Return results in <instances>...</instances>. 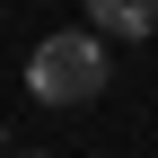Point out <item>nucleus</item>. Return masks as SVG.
Masks as SVG:
<instances>
[{"mask_svg": "<svg viewBox=\"0 0 158 158\" xmlns=\"http://www.w3.org/2000/svg\"><path fill=\"white\" fill-rule=\"evenodd\" d=\"M106 44H97L88 27H62V35H44L35 44V62H27V88L44 97V106H88V97H106Z\"/></svg>", "mask_w": 158, "mask_h": 158, "instance_id": "obj_1", "label": "nucleus"}, {"mask_svg": "<svg viewBox=\"0 0 158 158\" xmlns=\"http://www.w3.org/2000/svg\"><path fill=\"white\" fill-rule=\"evenodd\" d=\"M88 35H158V0H88Z\"/></svg>", "mask_w": 158, "mask_h": 158, "instance_id": "obj_2", "label": "nucleus"}]
</instances>
